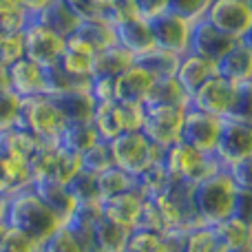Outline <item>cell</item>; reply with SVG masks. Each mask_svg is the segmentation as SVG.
I'll use <instances>...</instances> for the list:
<instances>
[{"instance_id": "obj_1", "label": "cell", "mask_w": 252, "mask_h": 252, "mask_svg": "<svg viewBox=\"0 0 252 252\" xmlns=\"http://www.w3.org/2000/svg\"><path fill=\"white\" fill-rule=\"evenodd\" d=\"M188 106L204 111L219 120H248L252 122V84L235 87L219 75L210 78L195 95L188 100Z\"/></svg>"}, {"instance_id": "obj_2", "label": "cell", "mask_w": 252, "mask_h": 252, "mask_svg": "<svg viewBox=\"0 0 252 252\" xmlns=\"http://www.w3.org/2000/svg\"><path fill=\"white\" fill-rule=\"evenodd\" d=\"M4 223L13 230L29 237L35 246H42L53 232L62 228L60 219L40 201L31 188L22 192H16L7 199V213H4Z\"/></svg>"}, {"instance_id": "obj_3", "label": "cell", "mask_w": 252, "mask_h": 252, "mask_svg": "<svg viewBox=\"0 0 252 252\" xmlns=\"http://www.w3.org/2000/svg\"><path fill=\"white\" fill-rule=\"evenodd\" d=\"M239 197V188L226 173V168L213 173L192 186V204L195 213L204 226H217L219 221L232 217Z\"/></svg>"}, {"instance_id": "obj_4", "label": "cell", "mask_w": 252, "mask_h": 252, "mask_svg": "<svg viewBox=\"0 0 252 252\" xmlns=\"http://www.w3.org/2000/svg\"><path fill=\"white\" fill-rule=\"evenodd\" d=\"M64 124V118L49 95L22 97L18 126L29 130L42 144H58V137H60Z\"/></svg>"}, {"instance_id": "obj_5", "label": "cell", "mask_w": 252, "mask_h": 252, "mask_svg": "<svg viewBox=\"0 0 252 252\" xmlns=\"http://www.w3.org/2000/svg\"><path fill=\"white\" fill-rule=\"evenodd\" d=\"M111 157H113V166L120 170L128 173L130 177H137L146 166L153 161H159L164 157V151L153 146L146 139L142 130H133V133H120L109 142Z\"/></svg>"}, {"instance_id": "obj_6", "label": "cell", "mask_w": 252, "mask_h": 252, "mask_svg": "<svg viewBox=\"0 0 252 252\" xmlns=\"http://www.w3.org/2000/svg\"><path fill=\"white\" fill-rule=\"evenodd\" d=\"M161 161H164L166 170H168V175L173 179L188 182V184H192V186L223 168L215 157L201 155V153H197L195 148L186 146L184 142H177V144L166 148Z\"/></svg>"}, {"instance_id": "obj_7", "label": "cell", "mask_w": 252, "mask_h": 252, "mask_svg": "<svg viewBox=\"0 0 252 252\" xmlns=\"http://www.w3.org/2000/svg\"><path fill=\"white\" fill-rule=\"evenodd\" d=\"M206 22L232 38L252 40V2L250 0H213L204 16Z\"/></svg>"}, {"instance_id": "obj_8", "label": "cell", "mask_w": 252, "mask_h": 252, "mask_svg": "<svg viewBox=\"0 0 252 252\" xmlns=\"http://www.w3.org/2000/svg\"><path fill=\"white\" fill-rule=\"evenodd\" d=\"M186 109L188 106H146L142 133L153 146L166 151L179 142Z\"/></svg>"}, {"instance_id": "obj_9", "label": "cell", "mask_w": 252, "mask_h": 252, "mask_svg": "<svg viewBox=\"0 0 252 252\" xmlns=\"http://www.w3.org/2000/svg\"><path fill=\"white\" fill-rule=\"evenodd\" d=\"M66 40L62 35L53 33L44 25H40L35 18L27 22L25 31H22V47H25V58L35 64L44 66L60 62L62 53H64Z\"/></svg>"}, {"instance_id": "obj_10", "label": "cell", "mask_w": 252, "mask_h": 252, "mask_svg": "<svg viewBox=\"0 0 252 252\" xmlns=\"http://www.w3.org/2000/svg\"><path fill=\"white\" fill-rule=\"evenodd\" d=\"M153 33V42L157 49L170 51L175 56H186L190 49V33H192V22L182 18L175 11H164L159 16L148 20Z\"/></svg>"}, {"instance_id": "obj_11", "label": "cell", "mask_w": 252, "mask_h": 252, "mask_svg": "<svg viewBox=\"0 0 252 252\" xmlns=\"http://www.w3.org/2000/svg\"><path fill=\"white\" fill-rule=\"evenodd\" d=\"M219 130H221V120H219V118H215V115H208V113H204V111H197V109H192V106H188L186 115H184L179 142H184L186 146L195 148V151L201 153V155L215 157Z\"/></svg>"}, {"instance_id": "obj_12", "label": "cell", "mask_w": 252, "mask_h": 252, "mask_svg": "<svg viewBox=\"0 0 252 252\" xmlns=\"http://www.w3.org/2000/svg\"><path fill=\"white\" fill-rule=\"evenodd\" d=\"M244 157H252V122L248 120H221L215 159L226 168Z\"/></svg>"}, {"instance_id": "obj_13", "label": "cell", "mask_w": 252, "mask_h": 252, "mask_svg": "<svg viewBox=\"0 0 252 252\" xmlns=\"http://www.w3.org/2000/svg\"><path fill=\"white\" fill-rule=\"evenodd\" d=\"M215 71L221 80L235 87H250L252 84V40L235 42L215 64Z\"/></svg>"}, {"instance_id": "obj_14", "label": "cell", "mask_w": 252, "mask_h": 252, "mask_svg": "<svg viewBox=\"0 0 252 252\" xmlns=\"http://www.w3.org/2000/svg\"><path fill=\"white\" fill-rule=\"evenodd\" d=\"M232 44H235V40L228 38V35L221 33L219 29H215L210 22L204 20V18L192 22L190 49H188V53H195V56L217 64L219 58H221Z\"/></svg>"}, {"instance_id": "obj_15", "label": "cell", "mask_w": 252, "mask_h": 252, "mask_svg": "<svg viewBox=\"0 0 252 252\" xmlns=\"http://www.w3.org/2000/svg\"><path fill=\"white\" fill-rule=\"evenodd\" d=\"M113 27H115V42H118V47L126 49L135 60L155 47L146 18L133 16V18H126V20L115 22Z\"/></svg>"}, {"instance_id": "obj_16", "label": "cell", "mask_w": 252, "mask_h": 252, "mask_svg": "<svg viewBox=\"0 0 252 252\" xmlns=\"http://www.w3.org/2000/svg\"><path fill=\"white\" fill-rule=\"evenodd\" d=\"M7 89L16 93L20 100L31 95H44L42 66L27 58H20L7 69Z\"/></svg>"}, {"instance_id": "obj_17", "label": "cell", "mask_w": 252, "mask_h": 252, "mask_svg": "<svg viewBox=\"0 0 252 252\" xmlns=\"http://www.w3.org/2000/svg\"><path fill=\"white\" fill-rule=\"evenodd\" d=\"M217 71H215V64L204 58L195 56V53H186V56L179 58L177 71H175V80L179 82V87L184 89V93L190 100L210 78H215Z\"/></svg>"}, {"instance_id": "obj_18", "label": "cell", "mask_w": 252, "mask_h": 252, "mask_svg": "<svg viewBox=\"0 0 252 252\" xmlns=\"http://www.w3.org/2000/svg\"><path fill=\"white\" fill-rule=\"evenodd\" d=\"M31 190H33L35 195L40 197V201L60 219L62 226L69 223V219L73 217L78 204H75V199L71 197L69 188H66L64 184L51 182V179H40V182H33Z\"/></svg>"}, {"instance_id": "obj_19", "label": "cell", "mask_w": 252, "mask_h": 252, "mask_svg": "<svg viewBox=\"0 0 252 252\" xmlns=\"http://www.w3.org/2000/svg\"><path fill=\"white\" fill-rule=\"evenodd\" d=\"M144 197L137 188L128 192H122V195H115L111 199H104L102 201V217L111 223H118L122 228H128L133 230V223H135V217H137V210L142 206Z\"/></svg>"}, {"instance_id": "obj_20", "label": "cell", "mask_w": 252, "mask_h": 252, "mask_svg": "<svg viewBox=\"0 0 252 252\" xmlns=\"http://www.w3.org/2000/svg\"><path fill=\"white\" fill-rule=\"evenodd\" d=\"M51 100L56 102V106L62 113L64 122H91L93 109H95V104H97L91 95V87L73 89V91L53 95Z\"/></svg>"}, {"instance_id": "obj_21", "label": "cell", "mask_w": 252, "mask_h": 252, "mask_svg": "<svg viewBox=\"0 0 252 252\" xmlns=\"http://www.w3.org/2000/svg\"><path fill=\"white\" fill-rule=\"evenodd\" d=\"M153 75H148L142 66L135 62L133 66L115 78V102H139L144 104L148 89L153 84Z\"/></svg>"}, {"instance_id": "obj_22", "label": "cell", "mask_w": 252, "mask_h": 252, "mask_svg": "<svg viewBox=\"0 0 252 252\" xmlns=\"http://www.w3.org/2000/svg\"><path fill=\"white\" fill-rule=\"evenodd\" d=\"M31 186H33V177H31L29 164L0 153V197L9 199L11 195Z\"/></svg>"}, {"instance_id": "obj_23", "label": "cell", "mask_w": 252, "mask_h": 252, "mask_svg": "<svg viewBox=\"0 0 252 252\" xmlns=\"http://www.w3.org/2000/svg\"><path fill=\"white\" fill-rule=\"evenodd\" d=\"M93 58L95 51L75 35H69L64 44V53L60 58V66L73 78H93Z\"/></svg>"}, {"instance_id": "obj_24", "label": "cell", "mask_w": 252, "mask_h": 252, "mask_svg": "<svg viewBox=\"0 0 252 252\" xmlns=\"http://www.w3.org/2000/svg\"><path fill=\"white\" fill-rule=\"evenodd\" d=\"M40 139L33 137L29 130L20 126H11L7 130H0V153L20 161H29V157L38 151Z\"/></svg>"}, {"instance_id": "obj_25", "label": "cell", "mask_w": 252, "mask_h": 252, "mask_svg": "<svg viewBox=\"0 0 252 252\" xmlns=\"http://www.w3.org/2000/svg\"><path fill=\"white\" fill-rule=\"evenodd\" d=\"M75 38H80L82 42H87L93 51H104V49L113 47L115 42V27L102 18H91V20H80L78 29L73 31Z\"/></svg>"}, {"instance_id": "obj_26", "label": "cell", "mask_w": 252, "mask_h": 252, "mask_svg": "<svg viewBox=\"0 0 252 252\" xmlns=\"http://www.w3.org/2000/svg\"><path fill=\"white\" fill-rule=\"evenodd\" d=\"M144 106H188V95L175 75L168 78H155L144 97Z\"/></svg>"}, {"instance_id": "obj_27", "label": "cell", "mask_w": 252, "mask_h": 252, "mask_svg": "<svg viewBox=\"0 0 252 252\" xmlns=\"http://www.w3.org/2000/svg\"><path fill=\"white\" fill-rule=\"evenodd\" d=\"M213 230H215V237H217V244L221 250L252 244V221L237 217V215L219 221L217 226H213Z\"/></svg>"}, {"instance_id": "obj_28", "label": "cell", "mask_w": 252, "mask_h": 252, "mask_svg": "<svg viewBox=\"0 0 252 252\" xmlns=\"http://www.w3.org/2000/svg\"><path fill=\"white\" fill-rule=\"evenodd\" d=\"M35 20H38L40 25H44L47 29H51L53 33L62 35L64 40L69 38V35H73V31L78 29V25H80V20L69 11V7H66L62 0H53L47 9H42V11L35 16Z\"/></svg>"}, {"instance_id": "obj_29", "label": "cell", "mask_w": 252, "mask_h": 252, "mask_svg": "<svg viewBox=\"0 0 252 252\" xmlns=\"http://www.w3.org/2000/svg\"><path fill=\"white\" fill-rule=\"evenodd\" d=\"M95 142H100V137H97L91 122H66L60 137H58V146L69 153H75V155H82Z\"/></svg>"}, {"instance_id": "obj_30", "label": "cell", "mask_w": 252, "mask_h": 252, "mask_svg": "<svg viewBox=\"0 0 252 252\" xmlns=\"http://www.w3.org/2000/svg\"><path fill=\"white\" fill-rule=\"evenodd\" d=\"M133 64H135V58L130 56L126 49L113 44V47L95 53V58H93V78H95V75L118 78L120 73H124V71Z\"/></svg>"}, {"instance_id": "obj_31", "label": "cell", "mask_w": 252, "mask_h": 252, "mask_svg": "<svg viewBox=\"0 0 252 252\" xmlns=\"http://www.w3.org/2000/svg\"><path fill=\"white\" fill-rule=\"evenodd\" d=\"M173 177L168 175L164 161H153L151 166L142 170V173L135 177V188L142 192L144 199H157L159 195H164L166 188L170 186Z\"/></svg>"}, {"instance_id": "obj_32", "label": "cell", "mask_w": 252, "mask_h": 252, "mask_svg": "<svg viewBox=\"0 0 252 252\" xmlns=\"http://www.w3.org/2000/svg\"><path fill=\"white\" fill-rule=\"evenodd\" d=\"M42 75H44V95H49V97L60 95V93H66V91H73V89L91 87V78H73L71 73H66V71L62 69L60 62L44 66Z\"/></svg>"}, {"instance_id": "obj_33", "label": "cell", "mask_w": 252, "mask_h": 252, "mask_svg": "<svg viewBox=\"0 0 252 252\" xmlns=\"http://www.w3.org/2000/svg\"><path fill=\"white\" fill-rule=\"evenodd\" d=\"M91 126L95 128L97 137L102 142H111L122 133V122H120L118 102H97L91 115Z\"/></svg>"}, {"instance_id": "obj_34", "label": "cell", "mask_w": 252, "mask_h": 252, "mask_svg": "<svg viewBox=\"0 0 252 252\" xmlns=\"http://www.w3.org/2000/svg\"><path fill=\"white\" fill-rule=\"evenodd\" d=\"M135 62H137L148 75H153V78H168V75H175V71H177L179 56H175V53H170V51H164V49L153 47L151 51L139 56Z\"/></svg>"}, {"instance_id": "obj_35", "label": "cell", "mask_w": 252, "mask_h": 252, "mask_svg": "<svg viewBox=\"0 0 252 252\" xmlns=\"http://www.w3.org/2000/svg\"><path fill=\"white\" fill-rule=\"evenodd\" d=\"M130 230L118 223H111L102 217V221L95 226V246L97 252H124Z\"/></svg>"}, {"instance_id": "obj_36", "label": "cell", "mask_w": 252, "mask_h": 252, "mask_svg": "<svg viewBox=\"0 0 252 252\" xmlns=\"http://www.w3.org/2000/svg\"><path fill=\"white\" fill-rule=\"evenodd\" d=\"M97 188H100V199H111L115 195H122L135 188V177H130L128 173L120 170L118 166H111L109 170L97 175Z\"/></svg>"}, {"instance_id": "obj_37", "label": "cell", "mask_w": 252, "mask_h": 252, "mask_svg": "<svg viewBox=\"0 0 252 252\" xmlns=\"http://www.w3.org/2000/svg\"><path fill=\"white\" fill-rule=\"evenodd\" d=\"M111 166H113V157H111L109 142H102V139L80 155V168H82L84 173L100 175V173H104V170H109Z\"/></svg>"}, {"instance_id": "obj_38", "label": "cell", "mask_w": 252, "mask_h": 252, "mask_svg": "<svg viewBox=\"0 0 252 252\" xmlns=\"http://www.w3.org/2000/svg\"><path fill=\"white\" fill-rule=\"evenodd\" d=\"M71 197L75 199V204H97L100 199V188H97V175H91V173H84L80 170L69 184Z\"/></svg>"}, {"instance_id": "obj_39", "label": "cell", "mask_w": 252, "mask_h": 252, "mask_svg": "<svg viewBox=\"0 0 252 252\" xmlns=\"http://www.w3.org/2000/svg\"><path fill=\"white\" fill-rule=\"evenodd\" d=\"M80 155L69 153L64 148H56V157H53V170H51V182L58 184H69L75 175L80 173Z\"/></svg>"}, {"instance_id": "obj_40", "label": "cell", "mask_w": 252, "mask_h": 252, "mask_svg": "<svg viewBox=\"0 0 252 252\" xmlns=\"http://www.w3.org/2000/svg\"><path fill=\"white\" fill-rule=\"evenodd\" d=\"M184 252H221V248L213 228L199 226L184 232Z\"/></svg>"}, {"instance_id": "obj_41", "label": "cell", "mask_w": 252, "mask_h": 252, "mask_svg": "<svg viewBox=\"0 0 252 252\" xmlns=\"http://www.w3.org/2000/svg\"><path fill=\"white\" fill-rule=\"evenodd\" d=\"M133 230H148V232H157V235H166V223L159 215L155 199H144L142 206L137 210L135 217Z\"/></svg>"}, {"instance_id": "obj_42", "label": "cell", "mask_w": 252, "mask_h": 252, "mask_svg": "<svg viewBox=\"0 0 252 252\" xmlns=\"http://www.w3.org/2000/svg\"><path fill=\"white\" fill-rule=\"evenodd\" d=\"M124 252H164V235L148 230H130Z\"/></svg>"}, {"instance_id": "obj_43", "label": "cell", "mask_w": 252, "mask_h": 252, "mask_svg": "<svg viewBox=\"0 0 252 252\" xmlns=\"http://www.w3.org/2000/svg\"><path fill=\"white\" fill-rule=\"evenodd\" d=\"M20 97L9 89H0V130L18 126L20 118Z\"/></svg>"}, {"instance_id": "obj_44", "label": "cell", "mask_w": 252, "mask_h": 252, "mask_svg": "<svg viewBox=\"0 0 252 252\" xmlns=\"http://www.w3.org/2000/svg\"><path fill=\"white\" fill-rule=\"evenodd\" d=\"M118 111H120V122H122V133L142 130L146 106L139 104V102H118Z\"/></svg>"}, {"instance_id": "obj_45", "label": "cell", "mask_w": 252, "mask_h": 252, "mask_svg": "<svg viewBox=\"0 0 252 252\" xmlns=\"http://www.w3.org/2000/svg\"><path fill=\"white\" fill-rule=\"evenodd\" d=\"M25 58L22 33L18 35H0V71H7L13 62Z\"/></svg>"}, {"instance_id": "obj_46", "label": "cell", "mask_w": 252, "mask_h": 252, "mask_svg": "<svg viewBox=\"0 0 252 252\" xmlns=\"http://www.w3.org/2000/svg\"><path fill=\"white\" fill-rule=\"evenodd\" d=\"M213 0H168V11L179 13L190 22H197L206 16Z\"/></svg>"}, {"instance_id": "obj_47", "label": "cell", "mask_w": 252, "mask_h": 252, "mask_svg": "<svg viewBox=\"0 0 252 252\" xmlns=\"http://www.w3.org/2000/svg\"><path fill=\"white\" fill-rule=\"evenodd\" d=\"M40 252H82L80 244L75 241V237L71 235V230L66 226H62L58 232H53L42 246Z\"/></svg>"}, {"instance_id": "obj_48", "label": "cell", "mask_w": 252, "mask_h": 252, "mask_svg": "<svg viewBox=\"0 0 252 252\" xmlns=\"http://www.w3.org/2000/svg\"><path fill=\"white\" fill-rule=\"evenodd\" d=\"M29 20H31L29 13L22 11V9L0 11V35H18V33H22Z\"/></svg>"}, {"instance_id": "obj_49", "label": "cell", "mask_w": 252, "mask_h": 252, "mask_svg": "<svg viewBox=\"0 0 252 252\" xmlns=\"http://www.w3.org/2000/svg\"><path fill=\"white\" fill-rule=\"evenodd\" d=\"M102 16H104L111 25H115V22L139 16V13H137V7H135V0H109V2L102 7Z\"/></svg>"}, {"instance_id": "obj_50", "label": "cell", "mask_w": 252, "mask_h": 252, "mask_svg": "<svg viewBox=\"0 0 252 252\" xmlns=\"http://www.w3.org/2000/svg\"><path fill=\"white\" fill-rule=\"evenodd\" d=\"M226 173L230 175V179L239 190H252V157H244V159L226 166Z\"/></svg>"}, {"instance_id": "obj_51", "label": "cell", "mask_w": 252, "mask_h": 252, "mask_svg": "<svg viewBox=\"0 0 252 252\" xmlns=\"http://www.w3.org/2000/svg\"><path fill=\"white\" fill-rule=\"evenodd\" d=\"M0 252H40V246H35L29 237H25L22 232L9 228L7 235L2 239V246H0Z\"/></svg>"}, {"instance_id": "obj_52", "label": "cell", "mask_w": 252, "mask_h": 252, "mask_svg": "<svg viewBox=\"0 0 252 252\" xmlns=\"http://www.w3.org/2000/svg\"><path fill=\"white\" fill-rule=\"evenodd\" d=\"M91 95L95 102H115V78L106 75L91 78Z\"/></svg>"}, {"instance_id": "obj_53", "label": "cell", "mask_w": 252, "mask_h": 252, "mask_svg": "<svg viewBox=\"0 0 252 252\" xmlns=\"http://www.w3.org/2000/svg\"><path fill=\"white\" fill-rule=\"evenodd\" d=\"M69 7L78 20H91V18H102V9L93 0H62Z\"/></svg>"}, {"instance_id": "obj_54", "label": "cell", "mask_w": 252, "mask_h": 252, "mask_svg": "<svg viewBox=\"0 0 252 252\" xmlns=\"http://www.w3.org/2000/svg\"><path fill=\"white\" fill-rule=\"evenodd\" d=\"M135 7H137L139 16L151 20V18L168 11V0H135Z\"/></svg>"}, {"instance_id": "obj_55", "label": "cell", "mask_w": 252, "mask_h": 252, "mask_svg": "<svg viewBox=\"0 0 252 252\" xmlns=\"http://www.w3.org/2000/svg\"><path fill=\"white\" fill-rule=\"evenodd\" d=\"M235 215L241 217V219L252 221V190H239L237 206H235Z\"/></svg>"}, {"instance_id": "obj_56", "label": "cell", "mask_w": 252, "mask_h": 252, "mask_svg": "<svg viewBox=\"0 0 252 252\" xmlns=\"http://www.w3.org/2000/svg\"><path fill=\"white\" fill-rule=\"evenodd\" d=\"M51 2H53V0H18L20 9L29 13V18H35L40 11H42V9H47Z\"/></svg>"}, {"instance_id": "obj_57", "label": "cell", "mask_w": 252, "mask_h": 252, "mask_svg": "<svg viewBox=\"0 0 252 252\" xmlns=\"http://www.w3.org/2000/svg\"><path fill=\"white\" fill-rule=\"evenodd\" d=\"M13 9H20L18 0H0V11H13Z\"/></svg>"}, {"instance_id": "obj_58", "label": "cell", "mask_w": 252, "mask_h": 252, "mask_svg": "<svg viewBox=\"0 0 252 252\" xmlns=\"http://www.w3.org/2000/svg\"><path fill=\"white\" fill-rule=\"evenodd\" d=\"M221 252H252V244L239 246V248H228V250H221Z\"/></svg>"}, {"instance_id": "obj_59", "label": "cell", "mask_w": 252, "mask_h": 252, "mask_svg": "<svg viewBox=\"0 0 252 252\" xmlns=\"http://www.w3.org/2000/svg\"><path fill=\"white\" fill-rule=\"evenodd\" d=\"M4 213H7V199L0 197V221H4Z\"/></svg>"}, {"instance_id": "obj_60", "label": "cell", "mask_w": 252, "mask_h": 252, "mask_svg": "<svg viewBox=\"0 0 252 252\" xmlns=\"http://www.w3.org/2000/svg\"><path fill=\"white\" fill-rule=\"evenodd\" d=\"M7 230H9V226L4 221H0V246H2V239H4V235H7Z\"/></svg>"}, {"instance_id": "obj_61", "label": "cell", "mask_w": 252, "mask_h": 252, "mask_svg": "<svg viewBox=\"0 0 252 252\" xmlns=\"http://www.w3.org/2000/svg\"><path fill=\"white\" fill-rule=\"evenodd\" d=\"M93 2H95V4H97V7H100V9H102V7H104V4H106V2H109V0H93Z\"/></svg>"}]
</instances>
